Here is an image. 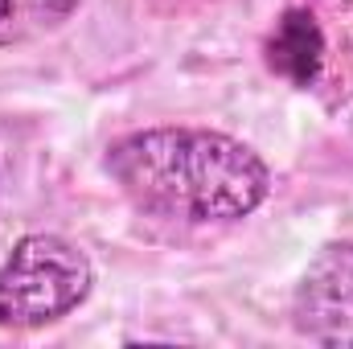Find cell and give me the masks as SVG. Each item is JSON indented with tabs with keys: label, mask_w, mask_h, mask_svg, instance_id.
I'll list each match as a JSON object with an SVG mask.
<instances>
[{
	"label": "cell",
	"mask_w": 353,
	"mask_h": 349,
	"mask_svg": "<svg viewBox=\"0 0 353 349\" xmlns=\"http://www.w3.org/2000/svg\"><path fill=\"white\" fill-rule=\"evenodd\" d=\"M111 181L144 214L173 222H239L271 193L263 157L210 128H144L107 148Z\"/></svg>",
	"instance_id": "6da1fadb"
},
{
	"label": "cell",
	"mask_w": 353,
	"mask_h": 349,
	"mask_svg": "<svg viewBox=\"0 0 353 349\" xmlns=\"http://www.w3.org/2000/svg\"><path fill=\"white\" fill-rule=\"evenodd\" d=\"M94 267L62 235H25L0 267V329H41L87 304Z\"/></svg>",
	"instance_id": "7a4b0ae2"
},
{
	"label": "cell",
	"mask_w": 353,
	"mask_h": 349,
	"mask_svg": "<svg viewBox=\"0 0 353 349\" xmlns=\"http://www.w3.org/2000/svg\"><path fill=\"white\" fill-rule=\"evenodd\" d=\"M292 325L304 341L353 349V239L321 247L292 296Z\"/></svg>",
	"instance_id": "3957f363"
},
{
	"label": "cell",
	"mask_w": 353,
	"mask_h": 349,
	"mask_svg": "<svg viewBox=\"0 0 353 349\" xmlns=\"http://www.w3.org/2000/svg\"><path fill=\"white\" fill-rule=\"evenodd\" d=\"M263 54H267L271 74H279V79H288L292 87H304V90L316 87L321 66H325V33H321L316 17L304 12V8L283 12V17L275 21L271 37H267Z\"/></svg>",
	"instance_id": "277c9868"
},
{
	"label": "cell",
	"mask_w": 353,
	"mask_h": 349,
	"mask_svg": "<svg viewBox=\"0 0 353 349\" xmlns=\"http://www.w3.org/2000/svg\"><path fill=\"white\" fill-rule=\"evenodd\" d=\"M83 0H0V46H17L33 33L58 29Z\"/></svg>",
	"instance_id": "5b68a950"
}]
</instances>
